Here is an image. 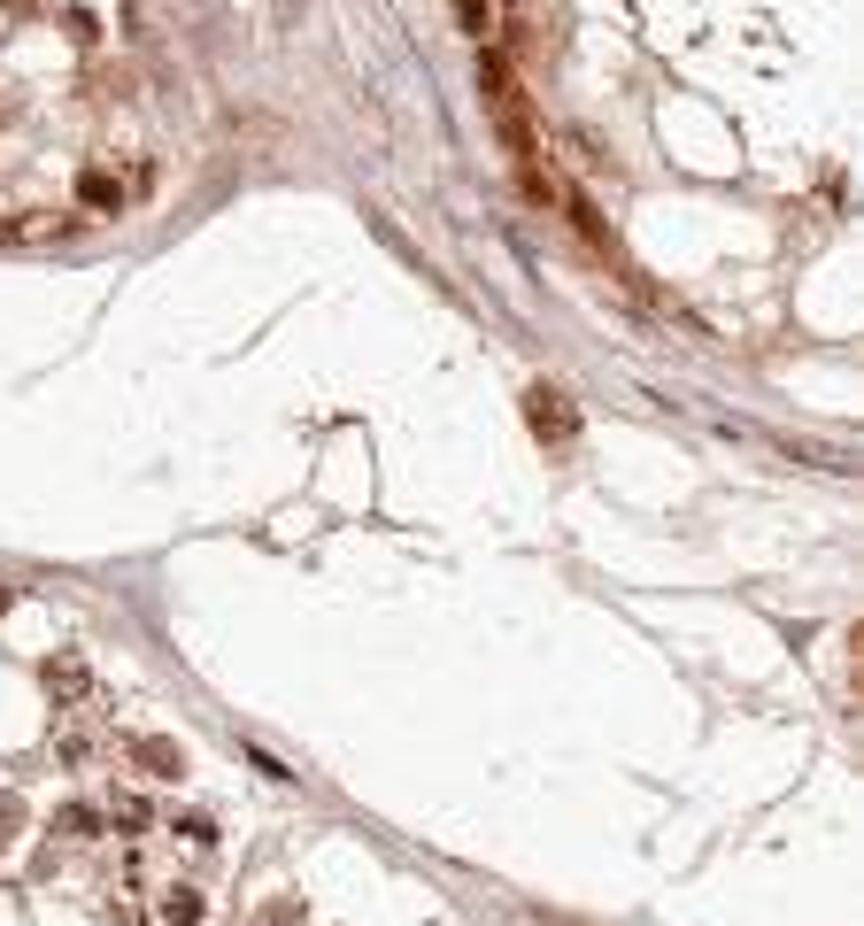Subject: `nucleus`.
<instances>
[{"label": "nucleus", "instance_id": "nucleus-1", "mask_svg": "<svg viewBox=\"0 0 864 926\" xmlns=\"http://www.w3.org/2000/svg\"><path fill=\"white\" fill-rule=\"evenodd\" d=\"M479 94H486V109H494V124H502V147L517 155V178H526V194L533 201H548V178H541V132H533V116H526V86L509 77V54H479Z\"/></svg>", "mask_w": 864, "mask_h": 926}, {"label": "nucleus", "instance_id": "nucleus-2", "mask_svg": "<svg viewBox=\"0 0 864 926\" xmlns=\"http://www.w3.org/2000/svg\"><path fill=\"white\" fill-rule=\"evenodd\" d=\"M526 425H533L541 441H556V448H564V441L579 433V409H571V394H556V386H533V394H526Z\"/></svg>", "mask_w": 864, "mask_h": 926}, {"label": "nucleus", "instance_id": "nucleus-3", "mask_svg": "<svg viewBox=\"0 0 864 926\" xmlns=\"http://www.w3.org/2000/svg\"><path fill=\"white\" fill-rule=\"evenodd\" d=\"M132 756H139L155 780H178V773H186V749H178V741H162V733H139V741H132Z\"/></svg>", "mask_w": 864, "mask_h": 926}, {"label": "nucleus", "instance_id": "nucleus-4", "mask_svg": "<svg viewBox=\"0 0 864 926\" xmlns=\"http://www.w3.org/2000/svg\"><path fill=\"white\" fill-rule=\"evenodd\" d=\"M47 688H54V695H85V664H77V656L47 664Z\"/></svg>", "mask_w": 864, "mask_h": 926}, {"label": "nucleus", "instance_id": "nucleus-5", "mask_svg": "<svg viewBox=\"0 0 864 926\" xmlns=\"http://www.w3.org/2000/svg\"><path fill=\"white\" fill-rule=\"evenodd\" d=\"M456 16H464V32H471V39H486V32H494V16H486V0H456Z\"/></svg>", "mask_w": 864, "mask_h": 926}, {"label": "nucleus", "instance_id": "nucleus-6", "mask_svg": "<svg viewBox=\"0 0 864 926\" xmlns=\"http://www.w3.org/2000/svg\"><path fill=\"white\" fill-rule=\"evenodd\" d=\"M77 194H85V201H94V209H116V201H124V194H116V178H101V171H94V178H85Z\"/></svg>", "mask_w": 864, "mask_h": 926}, {"label": "nucleus", "instance_id": "nucleus-7", "mask_svg": "<svg viewBox=\"0 0 864 926\" xmlns=\"http://www.w3.org/2000/svg\"><path fill=\"white\" fill-rule=\"evenodd\" d=\"M170 918H178V926H194V918H201V896H186V888H178V896H170Z\"/></svg>", "mask_w": 864, "mask_h": 926}, {"label": "nucleus", "instance_id": "nucleus-8", "mask_svg": "<svg viewBox=\"0 0 864 926\" xmlns=\"http://www.w3.org/2000/svg\"><path fill=\"white\" fill-rule=\"evenodd\" d=\"M9 603H16V595H9V587H0V610H9Z\"/></svg>", "mask_w": 864, "mask_h": 926}]
</instances>
